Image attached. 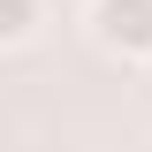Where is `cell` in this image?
<instances>
[{
    "label": "cell",
    "instance_id": "obj_2",
    "mask_svg": "<svg viewBox=\"0 0 152 152\" xmlns=\"http://www.w3.org/2000/svg\"><path fill=\"white\" fill-rule=\"evenodd\" d=\"M46 38V0H0V53H31Z\"/></svg>",
    "mask_w": 152,
    "mask_h": 152
},
{
    "label": "cell",
    "instance_id": "obj_1",
    "mask_svg": "<svg viewBox=\"0 0 152 152\" xmlns=\"http://www.w3.org/2000/svg\"><path fill=\"white\" fill-rule=\"evenodd\" d=\"M84 38L122 69L152 61V0H84Z\"/></svg>",
    "mask_w": 152,
    "mask_h": 152
}]
</instances>
